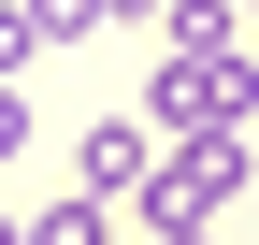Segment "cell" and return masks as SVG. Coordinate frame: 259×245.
<instances>
[{
    "label": "cell",
    "mask_w": 259,
    "mask_h": 245,
    "mask_svg": "<svg viewBox=\"0 0 259 245\" xmlns=\"http://www.w3.org/2000/svg\"><path fill=\"white\" fill-rule=\"evenodd\" d=\"M245 115H259V72H245V44H216V58H158V87H144V130H158V144L245 130Z\"/></svg>",
    "instance_id": "6da1fadb"
},
{
    "label": "cell",
    "mask_w": 259,
    "mask_h": 245,
    "mask_svg": "<svg viewBox=\"0 0 259 245\" xmlns=\"http://www.w3.org/2000/svg\"><path fill=\"white\" fill-rule=\"evenodd\" d=\"M144 173H158V130L144 115H87L72 130V188L87 202H144Z\"/></svg>",
    "instance_id": "7a4b0ae2"
},
{
    "label": "cell",
    "mask_w": 259,
    "mask_h": 245,
    "mask_svg": "<svg viewBox=\"0 0 259 245\" xmlns=\"http://www.w3.org/2000/svg\"><path fill=\"white\" fill-rule=\"evenodd\" d=\"M101 15H115V0H29V29H44V44H87Z\"/></svg>",
    "instance_id": "3957f363"
},
{
    "label": "cell",
    "mask_w": 259,
    "mask_h": 245,
    "mask_svg": "<svg viewBox=\"0 0 259 245\" xmlns=\"http://www.w3.org/2000/svg\"><path fill=\"white\" fill-rule=\"evenodd\" d=\"M29 58H44V29H29V0H0V87H15Z\"/></svg>",
    "instance_id": "277c9868"
},
{
    "label": "cell",
    "mask_w": 259,
    "mask_h": 245,
    "mask_svg": "<svg viewBox=\"0 0 259 245\" xmlns=\"http://www.w3.org/2000/svg\"><path fill=\"white\" fill-rule=\"evenodd\" d=\"M29 159V87H0V173Z\"/></svg>",
    "instance_id": "5b68a950"
}]
</instances>
